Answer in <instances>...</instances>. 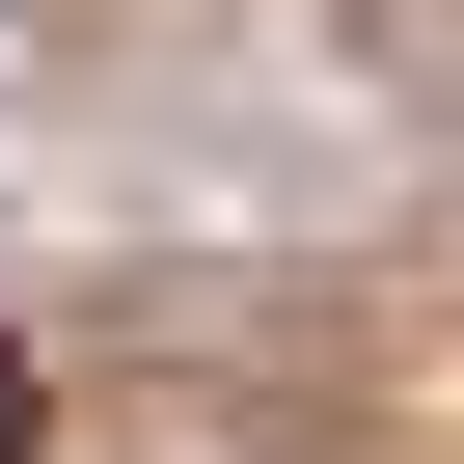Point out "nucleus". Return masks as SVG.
<instances>
[{"instance_id":"f257e3e1","label":"nucleus","mask_w":464,"mask_h":464,"mask_svg":"<svg viewBox=\"0 0 464 464\" xmlns=\"http://www.w3.org/2000/svg\"><path fill=\"white\" fill-rule=\"evenodd\" d=\"M0 464H28V355H0Z\"/></svg>"}]
</instances>
